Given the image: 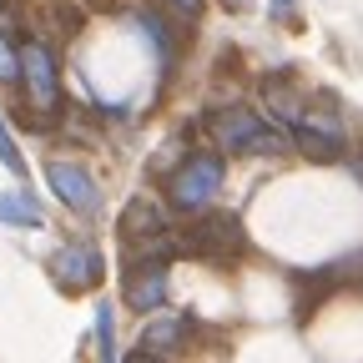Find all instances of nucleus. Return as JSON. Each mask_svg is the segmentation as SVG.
Instances as JSON below:
<instances>
[{
    "label": "nucleus",
    "instance_id": "1",
    "mask_svg": "<svg viewBox=\"0 0 363 363\" xmlns=\"http://www.w3.org/2000/svg\"><path fill=\"white\" fill-rule=\"evenodd\" d=\"M207 131L217 136L222 152H242V157H283L293 147V136L283 126H272L252 106H222V111H212Z\"/></svg>",
    "mask_w": 363,
    "mask_h": 363
},
{
    "label": "nucleus",
    "instance_id": "2",
    "mask_svg": "<svg viewBox=\"0 0 363 363\" xmlns=\"http://www.w3.org/2000/svg\"><path fill=\"white\" fill-rule=\"evenodd\" d=\"M177 212H207V202L222 192V157L217 152H192L167 182Z\"/></svg>",
    "mask_w": 363,
    "mask_h": 363
},
{
    "label": "nucleus",
    "instance_id": "3",
    "mask_svg": "<svg viewBox=\"0 0 363 363\" xmlns=\"http://www.w3.org/2000/svg\"><path fill=\"white\" fill-rule=\"evenodd\" d=\"M21 76H26V101L51 116L61 106V71H56V51L45 40H26L21 45Z\"/></svg>",
    "mask_w": 363,
    "mask_h": 363
},
{
    "label": "nucleus",
    "instance_id": "4",
    "mask_svg": "<svg viewBox=\"0 0 363 363\" xmlns=\"http://www.w3.org/2000/svg\"><path fill=\"white\" fill-rule=\"evenodd\" d=\"M182 247L197 257H212V262H227L233 252H242V222L233 212H202L192 222V233L182 238Z\"/></svg>",
    "mask_w": 363,
    "mask_h": 363
},
{
    "label": "nucleus",
    "instance_id": "5",
    "mask_svg": "<svg viewBox=\"0 0 363 363\" xmlns=\"http://www.w3.org/2000/svg\"><path fill=\"white\" fill-rule=\"evenodd\" d=\"M45 182H51V192H56L71 212H81V217L101 212V187H96V177H91L81 162H66V157L45 162Z\"/></svg>",
    "mask_w": 363,
    "mask_h": 363
},
{
    "label": "nucleus",
    "instance_id": "6",
    "mask_svg": "<svg viewBox=\"0 0 363 363\" xmlns=\"http://www.w3.org/2000/svg\"><path fill=\"white\" fill-rule=\"evenodd\" d=\"M51 272H56V283H61L66 293H86V288H96V283H101L106 262H101V252L91 247V242H66V247L56 252Z\"/></svg>",
    "mask_w": 363,
    "mask_h": 363
},
{
    "label": "nucleus",
    "instance_id": "7",
    "mask_svg": "<svg viewBox=\"0 0 363 363\" xmlns=\"http://www.w3.org/2000/svg\"><path fill=\"white\" fill-rule=\"evenodd\" d=\"M126 303L136 308V313H157L162 303H167V262H157V257H136L131 267H126Z\"/></svg>",
    "mask_w": 363,
    "mask_h": 363
},
{
    "label": "nucleus",
    "instance_id": "8",
    "mask_svg": "<svg viewBox=\"0 0 363 363\" xmlns=\"http://www.w3.org/2000/svg\"><path fill=\"white\" fill-rule=\"evenodd\" d=\"M182 333H187V318L162 313V318H152V323L142 328V353H152V358L177 353V348H182Z\"/></svg>",
    "mask_w": 363,
    "mask_h": 363
},
{
    "label": "nucleus",
    "instance_id": "9",
    "mask_svg": "<svg viewBox=\"0 0 363 363\" xmlns=\"http://www.w3.org/2000/svg\"><path fill=\"white\" fill-rule=\"evenodd\" d=\"M0 222H11V227H40V202L30 192H6V197H0Z\"/></svg>",
    "mask_w": 363,
    "mask_h": 363
},
{
    "label": "nucleus",
    "instance_id": "10",
    "mask_svg": "<svg viewBox=\"0 0 363 363\" xmlns=\"http://www.w3.org/2000/svg\"><path fill=\"white\" fill-rule=\"evenodd\" d=\"M96 348H101V363H116V323H111V303L96 308Z\"/></svg>",
    "mask_w": 363,
    "mask_h": 363
},
{
    "label": "nucleus",
    "instance_id": "11",
    "mask_svg": "<svg viewBox=\"0 0 363 363\" xmlns=\"http://www.w3.org/2000/svg\"><path fill=\"white\" fill-rule=\"evenodd\" d=\"M0 167L26 172V157H21V147H16V136H11V126H6V121H0Z\"/></svg>",
    "mask_w": 363,
    "mask_h": 363
},
{
    "label": "nucleus",
    "instance_id": "12",
    "mask_svg": "<svg viewBox=\"0 0 363 363\" xmlns=\"http://www.w3.org/2000/svg\"><path fill=\"white\" fill-rule=\"evenodd\" d=\"M16 76H21V51L0 35V81H16Z\"/></svg>",
    "mask_w": 363,
    "mask_h": 363
},
{
    "label": "nucleus",
    "instance_id": "13",
    "mask_svg": "<svg viewBox=\"0 0 363 363\" xmlns=\"http://www.w3.org/2000/svg\"><path fill=\"white\" fill-rule=\"evenodd\" d=\"M167 6L182 11V16H197V11H202V0H167Z\"/></svg>",
    "mask_w": 363,
    "mask_h": 363
},
{
    "label": "nucleus",
    "instance_id": "14",
    "mask_svg": "<svg viewBox=\"0 0 363 363\" xmlns=\"http://www.w3.org/2000/svg\"><path fill=\"white\" fill-rule=\"evenodd\" d=\"M267 6H272V16L283 21V16H293V11H298V0H267Z\"/></svg>",
    "mask_w": 363,
    "mask_h": 363
},
{
    "label": "nucleus",
    "instance_id": "15",
    "mask_svg": "<svg viewBox=\"0 0 363 363\" xmlns=\"http://www.w3.org/2000/svg\"><path fill=\"white\" fill-rule=\"evenodd\" d=\"M126 363H157V358H152V353H136V358H126Z\"/></svg>",
    "mask_w": 363,
    "mask_h": 363
},
{
    "label": "nucleus",
    "instance_id": "16",
    "mask_svg": "<svg viewBox=\"0 0 363 363\" xmlns=\"http://www.w3.org/2000/svg\"><path fill=\"white\" fill-rule=\"evenodd\" d=\"M227 6H233V11H242V6H247V0H227Z\"/></svg>",
    "mask_w": 363,
    "mask_h": 363
},
{
    "label": "nucleus",
    "instance_id": "17",
    "mask_svg": "<svg viewBox=\"0 0 363 363\" xmlns=\"http://www.w3.org/2000/svg\"><path fill=\"white\" fill-rule=\"evenodd\" d=\"M0 6H6V0H0Z\"/></svg>",
    "mask_w": 363,
    "mask_h": 363
}]
</instances>
